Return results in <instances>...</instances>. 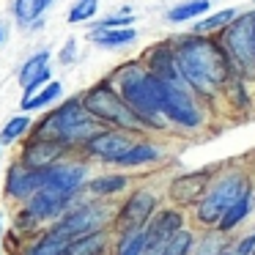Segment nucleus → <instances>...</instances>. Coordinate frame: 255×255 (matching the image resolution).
Segmentation results:
<instances>
[{"instance_id":"nucleus-22","label":"nucleus","mask_w":255,"mask_h":255,"mask_svg":"<svg viewBox=\"0 0 255 255\" xmlns=\"http://www.w3.org/2000/svg\"><path fill=\"white\" fill-rule=\"evenodd\" d=\"M102 247H105V233H88V236L74 239L63 255H96Z\"/></svg>"},{"instance_id":"nucleus-27","label":"nucleus","mask_w":255,"mask_h":255,"mask_svg":"<svg viewBox=\"0 0 255 255\" xmlns=\"http://www.w3.org/2000/svg\"><path fill=\"white\" fill-rule=\"evenodd\" d=\"M192 244H195L192 242V233H189V231H178L176 236L165 244L162 255H189V253H192Z\"/></svg>"},{"instance_id":"nucleus-16","label":"nucleus","mask_w":255,"mask_h":255,"mask_svg":"<svg viewBox=\"0 0 255 255\" xmlns=\"http://www.w3.org/2000/svg\"><path fill=\"white\" fill-rule=\"evenodd\" d=\"M85 178V167L83 165H52L47 167V184L44 187H55V189H63V192L74 195L80 189Z\"/></svg>"},{"instance_id":"nucleus-15","label":"nucleus","mask_w":255,"mask_h":255,"mask_svg":"<svg viewBox=\"0 0 255 255\" xmlns=\"http://www.w3.org/2000/svg\"><path fill=\"white\" fill-rule=\"evenodd\" d=\"M129 140L124 137V134L118 132H99L96 137L88 140V151L96 156H102V159H110V162H121L124 156L129 154Z\"/></svg>"},{"instance_id":"nucleus-33","label":"nucleus","mask_w":255,"mask_h":255,"mask_svg":"<svg viewBox=\"0 0 255 255\" xmlns=\"http://www.w3.org/2000/svg\"><path fill=\"white\" fill-rule=\"evenodd\" d=\"M225 253V242H222V236H206L203 239V244L198 247V253L195 255H222Z\"/></svg>"},{"instance_id":"nucleus-3","label":"nucleus","mask_w":255,"mask_h":255,"mask_svg":"<svg viewBox=\"0 0 255 255\" xmlns=\"http://www.w3.org/2000/svg\"><path fill=\"white\" fill-rule=\"evenodd\" d=\"M80 99H69L63 107H58L52 116H47L36 129V137H50V140H61V143H77L85 137H96V121L88 118V113L83 110Z\"/></svg>"},{"instance_id":"nucleus-26","label":"nucleus","mask_w":255,"mask_h":255,"mask_svg":"<svg viewBox=\"0 0 255 255\" xmlns=\"http://www.w3.org/2000/svg\"><path fill=\"white\" fill-rule=\"evenodd\" d=\"M156 156H159V151H156L154 145H148V143H143V145H132V148H129V154L121 159V165H127V167L145 165V162H154Z\"/></svg>"},{"instance_id":"nucleus-20","label":"nucleus","mask_w":255,"mask_h":255,"mask_svg":"<svg viewBox=\"0 0 255 255\" xmlns=\"http://www.w3.org/2000/svg\"><path fill=\"white\" fill-rule=\"evenodd\" d=\"M250 206H253V195H242V198L236 200V203L231 206V209L225 211V217H222L220 222H217V225H220V231L222 233H228V231H233V228L239 225V222L244 220V217H247V211H250Z\"/></svg>"},{"instance_id":"nucleus-12","label":"nucleus","mask_w":255,"mask_h":255,"mask_svg":"<svg viewBox=\"0 0 255 255\" xmlns=\"http://www.w3.org/2000/svg\"><path fill=\"white\" fill-rule=\"evenodd\" d=\"M206 184H209V173H206V170H198V173H187V176L173 178L167 192H170V200L187 206V203H195V200L203 198Z\"/></svg>"},{"instance_id":"nucleus-13","label":"nucleus","mask_w":255,"mask_h":255,"mask_svg":"<svg viewBox=\"0 0 255 255\" xmlns=\"http://www.w3.org/2000/svg\"><path fill=\"white\" fill-rule=\"evenodd\" d=\"M58 156H63V143L50 137H36L33 143L25 145V165L36 167V170H47L58 162Z\"/></svg>"},{"instance_id":"nucleus-8","label":"nucleus","mask_w":255,"mask_h":255,"mask_svg":"<svg viewBox=\"0 0 255 255\" xmlns=\"http://www.w3.org/2000/svg\"><path fill=\"white\" fill-rule=\"evenodd\" d=\"M102 220H105V209H102V206H83V209L72 211L69 217H63V222H58L55 231L74 242V239H80V236L96 233V225H99Z\"/></svg>"},{"instance_id":"nucleus-4","label":"nucleus","mask_w":255,"mask_h":255,"mask_svg":"<svg viewBox=\"0 0 255 255\" xmlns=\"http://www.w3.org/2000/svg\"><path fill=\"white\" fill-rule=\"evenodd\" d=\"M85 110L91 113L99 121H110L118 124L124 129H140L143 127V118L127 105L124 96H118L116 91H110L107 85H99V88H91V94L83 99Z\"/></svg>"},{"instance_id":"nucleus-14","label":"nucleus","mask_w":255,"mask_h":255,"mask_svg":"<svg viewBox=\"0 0 255 255\" xmlns=\"http://www.w3.org/2000/svg\"><path fill=\"white\" fill-rule=\"evenodd\" d=\"M156 200L151 192H134L121 209V228L124 231H137L143 222H148L151 211H154Z\"/></svg>"},{"instance_id":"nucleus-2","label":"nucleus","mask_w":255,"mask_h":255,"mask_svg":"<svg viewBox=\"0 0 255 255\" xmlns=\"http://www.w3.org/2000/svg\"><path fill=\"white\" fill-rule=\"evenodd\" d=\"M118 85H121V96L127 105L143 118L148 127H159L156 116L162 113L159 105V80L151 72H143L140 66H127L118 74Z\"/></svg>"},{"instance_id":"nucleus-21","label":"nucleus","mask_w":255,"mask_h":255,"mask_svg":"<svg viewBox=\"0 0 255 255\" xmlns=\"http://www.w3.org/2000/svg\"><path fill=\"white\" fill-rule=\"evenodd\" d=\"M52 0H14V14L19 22H36L50 8Z\"/></svg>"},{"instance_id":"nucleus-7","label":"nucleus","mask_w":255,"mask_h":255,"mask_svg":"<svg viewBox=\"0 0 255 255\" xmlns=\"http://www.w3.org/2000/svg\"><path fill=\"white\" fill-rule=\"evenodd\" d=\"M159 105H162V113H165L170 121L181 124V127H198L200 124V110L195 107L192 96L187 94L184 85L159 80Z\"/></svg>"},{"instance_id":"nucleus-36","label":"nucleus","mask_w":255,"mask_h":255,"mask_svg":"<svg viewBox=\"0 0 255 255\" xmlns=\"http://www.w3.org/2000/svg\"><path fill=\"white\" fill-rule=\"evenodd\" d=\"M74 47H77L74 41H69V44H66V50H63V55H61V61H63V63H69V61H72V52H74Z\"/></svg>"},{"instance_id":"nucleus-10","label":"nucleus","mask_w":255,"mask_h":255,"mask_svg":"<svg viewBox=\"0 0 255 255\" xmlns=\"http://www.w3.org/2000/svg\"><path fill=\"white\" fill-rule=\"evenodd\" d=\"M69 198L72 195L63 192V189H55V187H41L39 192L30 198L28 203V211L36 217V220H55L66 211L69 206Z\"/></svg>"},{"instance_id":"nucleus-32","label":"nucleus","mask_w":255,"mask_h":255,"mask_svg":"<svg viewBox=\"0 0 255 255\" xmlns=\"http://www.w3.org/2000/svg\"><path fill=\"white\" fill-rule=\"evenodd\" d=\"M233 17H236V11H233V8H228V11H220V14H214V17H206L200 25H195V30H198V33H206V30H217V28H222V25L233 22Z\"/></svg>"},{"instance_id":"nucleus-19","label":"nucleus","mask_w":255,"mask_h":255,"mask_svg":"<svg viewBox=\"0 0 255 255\" xmlns=\"http://www.w3.org/2000/svg\"><path fill=\"white\" fill-rule=\"evenodd\" d=\"M69 244H72V239H66L58 231H50L47 236H41L39 242L30 247L28 255H63L69 250Z\"/></svg>"},{"instance_id":"nucleus-5","label":"nucleus","mask_w":255,"mask_h":255,"mask_svg":"<svg viewBox=\"0 0 255 255\" xmlns=\"http://www.w3.org/2000/svg\"><path fill=\"white\" fill-rule=\"evenodd\" d=\"M225 52L231 66L244 77L255 74V14H244L228 28Z\"/></svg>"},{"instance_id":"nucleus-9","label":"nucleus","mask_w":255,"mask_h":255,"mask_svg":"<svg viewBox=\"0 0 255 255\" xmlns=\"http://www.w3.org/2000/svg\"><path fill=\"white\" fill-rule=\"evenodd\" d=\"M44 184H47V170H36V167H28V165H14L6 178V192L25 200V198H33Z\"/></svg>"},{"instance_id":"nucleus-37","label":"nucleus","mask_w":255,"mask_h":255,"mask_svg":"<svg viewBox=\"0 0 255 255\" xmlns=\"http://www.w3.org/2000/svg\"><path fill=\"white\" fill-rule=\"evenodd\" d=\"M143 255H162V250H151V247H145V253Z\"/></svg>"},{"instance_id":"nucleus-23","label":"nucleus","mask_w":255,"mask_h":255,"mask_svg":"<svg viewBox=\"0 0 255 255\" xmlns=\"http://www.w3.org/2000/svg\"><path fill=\"white\" fill-rule=\"evenodd\" d=\"M61 83H50L39 91V94H28L22 99V110H39V107H47L50 102H55L61 96Z\"/></svg>"},{"instance_id":"nucleus-24","label":"nucleus","mask_w":255,"mask_h":255,"mask_svg":"<svg viewBox=\"0 0 255 255\" xmlns=\"http://www.w3.org/2000/svg\"><path fill=\"white\" fill-rule=\"evenodd\" d=\"M209 8H211V0H189V3H181V6L170 8L167 17H170L173 22H184V19H195V17H200V14H206Z\"/></svg>"},{"instance_id":"nucleus-34","label":"nucleus","mask_w":255,"mask_h":255,"mask_svg":"<svg viewBox=\"0 0 255 255\" xmlns=\"http://www.w3.org/2000/svg\"><path fill=\"white\" fill-rule=\"evenodd\" d=\"M253 253H255V233H250V236H244L236 247L225 250L222 255H253Z\"/></svg>"},{"instance_id":"nucleus-1","label":"nucleus","mask_w":255,"mask_h":255,"mask_svg":"<svg viewBox=\"0 0 255 255\" xmlns=\"http://www.w3.org/2000/svg\"><path fill=\"white\" fill-rule=\"evenodd\" d=\"M184 80L200 94H214L231 74L228 52L206 39H187L176 52Z\"/></svg>"},{"instance_id":"nucleus-17","label":"nucleus","mask_w":255,"mask_h":255,"mask_svg":"<svg viewBox=\"0 0 255 255\" xmlns=\"http://www.w3.org/2000/svg\"><path fill=\"white\" fill-rule=\"evenodd\" d=\"M151 74L159 77V80H165V83H176V85L187 83L184 74H181V69H178V58L173 55L170 50H165V47L154 50V55H151Z\"/></svg>"},{"instance_id":"nucleus-11","label":"nucleus","mask_w":255,"mask_h":255,"mask_svg":"<svg viewBox=\"0 0 255 255\" xmlns=\"http://www.w3.org/2000/svg\"><path fill=\"white\" fill-rule=\"evenodd\" d=\"M181 231V214L178 211H162L145 228V247L151 250H165V244L170 242L176 233Z\"/></svg>"},{"instance_id":"nucleus-31","label":"nucleus","mask_w":255,"mask_h":255,"mask_svg":"<svg viewBox=\"0 0 255 255\" xmlns=\"http://www.w3.org/2000/svg\"><path fill=\"white\" fill-rule=\"evenodd\" d=\"M30 127V121L25 116H17V118H11V121L3 127V132H0V143H11V140H17L19 134L25 132V129Z\"/></svg>"},{"instance_id":"nucleus-28","label":"nucleus","mask_w":255,"mask_h":255,"mask_svg":"<svg viewBox=\"0 0 255 255\" xmlns=\"http://www.w3.org/2000/svg\"><path fill=\"white\" fill-rule=\"evenodd\" d=\"M124 187H127V178L124 176H105V178L91 181V192H96V195H113Z\"/></svg>"},{"instance_id":"nucleus-35","label":"nucleus","mask_w":255,"mask_h":255,"mask_svg":"<svg viewBox=\"0 0 255 255\" xmlns=\"http://www.w3.org/2000/svg\"><path fill=\"white\" fill-rule=\"evenodd\" d=\"M121 25H132V17H110V19H105V22L99 25V30H116V28H121Z\"/></svg>"},{"instance_id":"nucleus-30","label":"nucleus","mask_w":255,"mask_h":255,"mask_svg":"<svg viewBox=\"0 0 255 255\" xmlns=\"http://www.w3.org/2000/svg\"><path fill=\"white\" fill-rule=\"evenodd\" d=\"M96 8H99V0H77L74 3V8L69 11V22H85V19H91L96 14Z\"/></svg>"},{"instance_id":"nucleus-29","label":"nucleus","mask_w":255,"mask_h":255,"mask_svg":"<svg viewBox=\"0 0 255 255\" xmlns=\"http://www.w3.org/2000/svg\"><path fill=\"white\" fill-rule=\"evenodd\" d=\"M96 41L105 47H121V44H129L134 39V30H105V33H94Z\"/></svg>"},{"instance_id":"nucleus-6","label":"nucleus","mask_w":255,"mask_h":255,"mask_svg":"<svg viewBox=\"0 0 255 255\" xmlns=\"http://www.w3.org/2000/svg\"><path fill=\"white\" fill-rule=\"evenodd\" d=\"M247 192H250V187H247V181H244L242 176H225L220 184H214V187L200 198L198 220L203 222V225H214V222H220L222 217H225V211Z\"/></svg>"},{"instance_id":"nucleus-38","label":"nucleus","mask_w":255,"mask_h":255,"mask_svg":"<svg viewBox=\"0 0 255 255\" xmlns=\"http://www.w3.org/2000/svg\"><path fill=\"white\" fill-rule=\"evenodd\" d=\"M0 41H3V30H0Z\"/></svg>"},{"instance_id":"nucleus-25","label":"nucleus","mask_w":255,"mask_h":255,"mask_svg":"<svg viewBox=\"0 0 255 255\" xmlns=\"http://www.w3.org/2000/svg\"><path fill=\"white\" fill-rule=\"evenodd\" d=\"M145 253V231H127L118 244V255H143Z\"/></svg>"},{"instance_id":"nucleus-18","label":"nucleus","mask_w":255,"mask_h":255,"mask_svg":"<svg viewBox=\"0 0 255 255\" xmlns=\"http://www.w3.org/2000/svg\"><path fill=\"white\" fill-rule=\"evenodd\" d=\"M47 61H50V55H47V52H39V55H33L22 69H19V85H22L28 94H33V91L39 88L47 77H50Z\"/></svg>"}]
</instances>
